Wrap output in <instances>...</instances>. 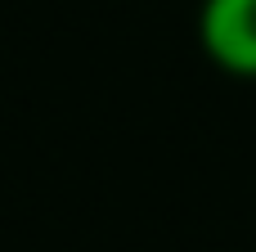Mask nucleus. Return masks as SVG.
I'll list each match as a JSON object with an SVG mask.
<instances>
[{
  "label": "nucleus",
  "instance_id": "nucleus-1",
  "mask_svg": "<svg viewBox=\"0 0 256 252\" xmlns=\"http://www.w3.org/2000/svg\"><path fill=\"white\" fill-rule=\"evenodd\" d=\"M198 45L225 77L256 81V0H202Z\"/></svg>",
  "mask_w": 256,
  "mask_h": 252
}]
</instances>
